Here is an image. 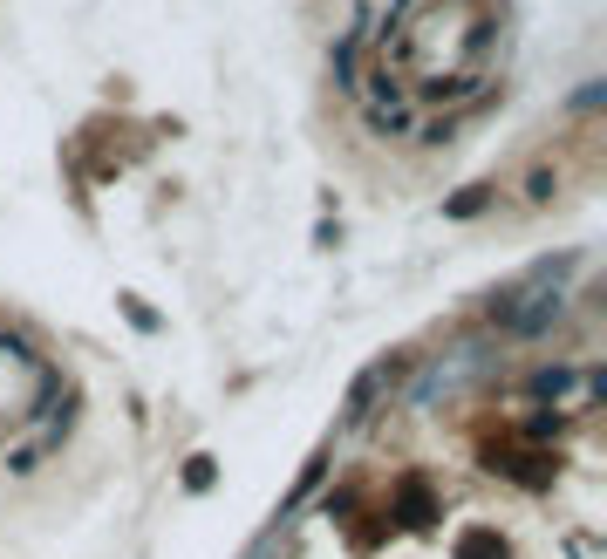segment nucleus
Masks as SVG:
<instances>
[{"instance_id":"nucleus-1","label":"nucleus","mask_w":607,"mask_h":559,"mask_svg":"<svg viewBox=\"0 0 607 559\" xmlns=\"http://www.w3.org/2000/svg\"><path fill=\"white\" fill-rule=\"evenodd\" d=\"M396 375H403V355H389V362H376V369H362V375H355L342 423H362V416H369V403H376V396L389 389V382H396Z\"/></svg>"},{"instance_id":"nucleus-2","label":"nucleus","mask_w":607,"mask_h":559,"mask_svg":"<svg viewBox=\"0 0 607 559\" xmlns=\"http://www.w3.org/2000/svg\"><path fill=\"white\" fill-rule=\"evenodd\" d=\"M396 519H403V525H430V519H437V505H430V485H423V478H403V491H396Z\"/></svg>"},{"instance_id":"nucleus-3","label":"nucleus","mask_w":607,"mask_h":559,"mask_svg":"<svg viewBox=\"0 0 607 559\" xmlns=\"http://www.w3.org/2000/svg\"><path fill=\"white\" fill-rule=\"evenodd\" d=\"M485 205H492V185H464L451 205H444V219H478Z\"/></svg>"},{"instance_id":"nucleus-4","label":"nucleus","mask_w":607,"mask_h":559,"mask_svg":"<svg viewBox=\"0 0 607 559\" xmlns=\"http://www.w3.org/2000/svg\"><path fill=\"white\" fill-rule=\"evenodd\" d=\"M573 389V369L567 362H553V369H532V396H567Z\"/></svg>"},{"instance_id":"nucleus-5","label":"nucleus","mask_w":607,"mask_h":559,"mask_svg":"<svg viewBox=\"0 0 607 559\" xmlns=\"http://www.w3.org/2000/svg\"><path fill=\"white\" fill-rule=\"evenodd\" d=\"M212 478H219L212 457H191V464H185V491H212Z\"/></svg>"},{"instance_id":"nucleus-6","label":"nucleus","mask_w":607,"mask_h":559,"mask_svg":"<svg viewBox=\"0 0 607 559\" xmlns=\"http://www.w3.org/2000/svg\"><path fill=\"white\" fill-rule=\"evenodd\" d=\"M321 478H328V457H307V471H301V485H294V498H307ZM294 498H287V505H294Z\"/></svg>"}]
</instances>
